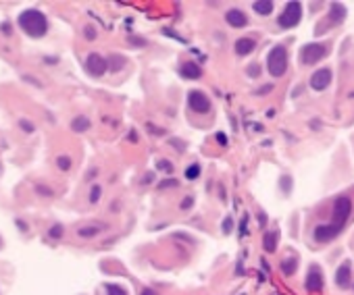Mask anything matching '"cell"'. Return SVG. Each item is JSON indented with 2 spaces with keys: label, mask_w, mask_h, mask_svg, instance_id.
Here are the masks:
<instances>
[{
  "label": "cell",
  "mask_w": 354,
  "mask_h": 295,
  "mask_svg": "<svg viewBox=\"0 0 354 295\" xmlns=\"http://www.w3.org/2000/svg\"><path fill=\"white\" fill-rule=\"evenodd\" d=\"M352 212V200L348 196H340L336 202H333V216L329 225H321L315 229V239L321 243H327L331 241L338 233L344 229V222L348 220Z\"/></svg>",
  "instance_id": "cell-1"
},
{
  "label": "cell",
  "mask_w": 354,
  "mask_h": 295,
  "mask_svg": "<svg viewBox=\"0 0 354 295\" xmlns=\"http://www.w3.org/2000/svg\"><path fill=\"white\" fill-rule=\"evenodd\" d=\"M19 25L32 38H42L48 32V19L44 13H40L38 8H27V11L19 15Z\"/></svg>",
  "instance_id": "cell-2"
},
{
  "label": "cell",
  "mask_w": 354,
  "mask_h": 295,
  "mask_svg": "<svg viewBox=\"0 0 354 295\" xmlns=\"http://www.w3.org/2000/svg\"><path fill=\"white\" fill-rule=\"evenodd\" d=\"M288 69V50L286 46H273L267 54V71L273 77H281Z\"/></svg>",
  "instance_id": "cell-3"
},
{
  "label": "cell",
  "mask_w": 354,
  "mask_h": 295,
  "mask_svg": "<svg viewBox=\"0 0 354 295\" xmlns=\"http://www.w3.org/2000/svg\"><path fill=\"white\" fill-rule=\"evenodd\" d=\"M325 56H327V46L325 44L312 42V44H306V46L300 48V63L302 65H315Z\"/></svg>",
  "instance_id": "cell-4"
},
{
  "label": "cell",
  "mask_w": 354,
  "mask_h": 295,
  "mask_svg": "<svg viewBox=\"0 0 354 295\" xmlns=\"http://www.w3.org/2000/svg\"><path fill=\"white\" fill-rule=\"evenodd\" d=\"M300 19H302V4L300 2H288L281 17H279V25L283 29H292L300 23Z\"/></svg>",
  "instance_id": "cell-5"
},
{
  "label": "cell",
  "mask_w": 354,
  "mask_h": 295,
  "mask_svg": "<svg viewBox=\"0 0 354 295\" xmlns=\"http://www.w3.org/2000/svg\"><path fill=\"white\" fill-rule=\"evenodd\" d=\"M86 69H88V73H90V75L100 77V75H104V73H106L108 60H106L102 54L92 52V54H88V58H86Z\"/></svg>",
  "instance_id": "cell-6"
},
{
  "label": "cell",
  "mask_w": 354,
  "mask_h": 295,
  "mask_svg": "<svg viewBox=\"0 0 354 295\" xmlns=\"http://www.w3.org/2000/svg\"><path fill=\"white\" fill-rule=\"evenodd\" d=\"M188 106L192 113H198V115H206L210 110V100L202 94V91H190L188 96Z\"/></svg>",
  "instance_id": "cell-7"
},
{
  "label": "cell",
  "mask_w": 354,
  "mask_h": 295,
  "mask_svg": "<svg viewBox=\"0 0 354 295\" xmlns=\"http://www.w3.org/2000/svg\"><path fill=\"white\" fill-rule=\"evenodd\" d=\"M331 84V71L329 69H319L312 73L310 77V87L315 89V91H323V89H327V85Z\"/></svg>",
  "instance_id": "cell-8"
},
{
  "label": "cell",
  "mask_w": 354,
  "mask_h": 295,
  "mask_svg": "<svg viewBox=\"0 0 354 295\" xmlns=\"http://www.w3.org/2000/svg\"><path fill=\"white\" fill-rule=\"evenodd\" d=\"M304 287H306V291H310V293H317V291L323 289V274H321V268L310 266Z\"/></svg>",
  "instance_id": "cell-9"
},
{
  "label": "cell",
  "mask_w": 354,
  "mask_h": 295,
  "mask_svg": "<svg viewBox=\"0 0 354 295\" xmlns=\"http://www.w3.org/2000/svg\"><path fill=\"white\" fill-rule=\"evenodd\" d=\"M350 274H352V262L350 260L342 262V266L336 272V285H338V287H342V289L348 287V285H350Z\"/></svg>",
  "instance_id": "cell-10"
},
{
  "label": "cell",
  "mask_w": 354,
  "mask_h": 295,
  "mask_svg": "<svg viewBox=\"0 0 354 295\" xmlns=\"http://www.w3.org/2000/svg\"><path fill=\"white\" fill-rule=\"evenodd\" d=\"M225 21L231 27H246L248 25V17L242 11H238V8H231V11H227V15H225Z\"/></svg>",
  "instance_id": "cell-11"
},
{
  "label": "cell",
  "mask_w": 354,
  "mask_h": 295,
  "mask_svg": "<svg viewBox=\"0 0 354 295\" xmlns=\"http://www.w3.org/2000/svg\"><path fill=\"white\" fill-rule=\"evenodd\" d=\"M254 46H256V42L252 38H240V40H236L234 50H236L238 56H246V54H250L252 50H254Z\"/></svg>",
  "instance_id": "cell-12"
},
{
  "label": "cell",
  "mask_w": 354,
  "mask_h": 295,
  "mask_svg": "<svg viewBox=\"0 0 354 295\" xmlns=\"http://www.w3.org/2000/svg\"><path fill=\"white\" fill-rule=\"evenodd\" d=\"M200 67L196 63H192V60H188V63L181 65V77H186V79H198L200 77Z\"/></svg>",
  "instance_id": "cell-13"
},
{
  "label": "cell",
  "mask_w": 354,
  "mask_h": 295,
  "mask_svg": "<svg viewBox=\"0 0 354 295\" xmlns=\"http://www.w3.org/2000/svg\"><path fill=\"white\" fill-rule=\"evenodd\" d=\"M329 19L333 23H342L344 19H346V8H344V4H331V8H329Z\"/></svg>",
  "instance_id": "cell-14"
},
{
  "label": "cell",
  "mask_w": 354,
  "mask_h": 295,
  "mask_svg": "<svg viewBox=\"0 0 354 295\" xmlns=\"http://www.w3.org/2000/svg\"><path fill=\"white\" fill-rule=\"evenodd\" d=\"M277 233L271 231V233H265V237H262V248H265L267 252H275L277 248Z\"/></svg>",
  "instance_id": "cell-15"
},
{
  "label": "cell",
  "mask_w": 354,
  "mask_h": 295,
  "mask_svg": "<svg viewBox=\"0 0 354 295\" xmlns=\"http://www.w3.org/2000/svg\"><path fill=\"white\" fill-rule=\"evenodd\" d=\"M252 8H254V13H258V15H271L273 2L271 0H258V2H252Z\"/></svg>",
  "instance_id": "cell-16"
},
{
  "label": "cell",
  "mask_w": 354,
  "mask_h": 295,
  "mask_svg": "<svg viewBox=\"0 0 354 295\" xmlns=\"http://www.w3.org/2000/svg\"><path fill=\"white\" fill-rule=\"evenodd\" d=\"M71 129L77 131V133L88 131V129H90V119H88V117H75L73 121H71Z\"/></svg>",
  "instance_id": "cell-17"
},
{
  "label": "cell",
  "mask_w": 354,
  "mask_h": 295,
  "mask_svg": "<svg viewBox=\"0 0 354 295\" xmlns=\"http://www.w3.org/2000/svg\"><path fill=\"white\" fill-rule=\"evenodd\" d=\"M296 268H298V260L296 258H286V260L281 262V272L288 274V277H290V274H294Z\"/></svg>",
  "instance_id": "cell-18"
},
{
  "label": "cell",
  "mask_w": 354,
  "mask_h": 295,
  "mask_svg": "<svg viewBox=\"0 0 354 295\" xmlns=\"http://www.w3.org/2000/svg\"><path fill=\"white\" fill-rule=\"evenodd\" d=\"M123 65H125V58L119 56V54H113V56L108 58V69H110V71H119Z\"/></svg>",
  "instance_id": "cell-19"
},
{
  "label": "cell",
  "mask_w": 354,
  "mask_h": 295,
  "mask_svg": "<svg viewBox=\"0 0 354 295\" xmlns=\"http://www.w3.org/2000/svg\"><path fill=\"white\" fill-rule=\"evenodd\" d=\"M63 233H65L63 225H60V222H56V225H52V227H50L48 235H50V239H60V237H63Z\"/></svg>",
  "instance_id": "cell-20"
},
{
  "label": "cell",
  "mask_w": 354,
  "mask_h": 295,
  "mask_svg": "<svg viewBox=\"0 0 354 295\" xmlns=\"http://www.w3.org/2000/svg\"><path fill=\"white\" fill-rule=\"evenodd\" d=\"M198 177H200V165H192V167L186 169V179L194 181V179H198Z\"/></svg>",
  "instance_id": "cell-21"
},
{
  "label": "cell",
  "mask_w": 354,
  "mask_h": 295,
  "mask_svg": "<svg viewBox=\"0 0 354 295\" xmlns=\"http://www.w3.org/2000/svg\"><path fill=\"white\" fill-rule=\"evenodd\" d=\"M100 196H102V187L94 185L92 189H90V204H96V202L100 200Z\"/></svg>",
  "instance_id": "cell-22"
},
{
  "label": "cell",
  "mask_w": 354,
  "mask_h": 295,
  "mask_svg": "<svg viewBox=\"0 0 354 295\" xmlns=\"http://www.w3.org/2000/svg\"><path fill=\"white\" fill-rule=\"evenodd\" d=\"M98 227H84V229H79V237H94L98 235Z\"/></svg>",
  "instance_id": "cell-23"
},
{
  "label": "cell",
  "mask_w": 354,
  "mask_h": 295,
  "mask_svg": "<svg viewBox=\"0 0 354 295\" xmlns=\"http://www.w3.org/2000/svg\"><path fill=\"white\" fill-rule=\"evenodd\" d=\"M56 165H58L60 170H69L71 169V158L69 156H58L56 158Z\"/></svg>",
  "instance_id": "cell-24"
},
{
  "label": "cell",
  "mask_w": 354,
  "mask_h": 295,
  "mask_svg": "<svg viewBox=\"0 0 354 295\" xmlns=\"http://www.w3.org/2000/svg\"><path fill=\"white\" fill-rule=\"evenodd\" d=\"M156 167L163 170V172H167V175H171V172H173V165H171V162H167V160H158Z\"/></svg>",
  "instance_id": "cell-25"
},
{
  "label": "cell",
  "mask_w": 354,
  "mask_h": 295,
  "mask_svg": "<svg viewBox=\"0 0 354 295\" xmlns=\"http://www.w3.org/2000/svg\"><path fill=\"white\" fill-rule=\"evenodd\" d=\"M19 125H21V129L27 131V133H34V129H36L32 121H27V119H21V121H19Z\"/></svg>",
  "instance_id": "cell-26"
},
{
  "label": "cell",
  "mask_w": 354,
  "mask_h": 295,
  "mask_svg": "<svg viewBox=\"0 0 354 295\" xmlns=\"http://www.w3.org/2000/svg\"><path fill=\"white\" fill-rule=\"evenodd\" d=\"M84 34H86V40H90V42H92V40H96V29H94L92 25H86Z\"/></svg>",
  "instance_id": "cell-27"
},
{
  "label": "cell",
  "mask_w": 354,
  "mask_h": 295,
  "mask_svg": "<svg viewBox=\"0 0 354 295\" xmlns=\"http://www.w3.org/2000/svg\"><path fill=\"white\" fill-rule=\"evenodd\" d=\"M108 295H127V293H125V289H121L119 285H110V287H108Z\"/></svg>",
  "instance_id": "cell-28"
},
{
  "label": "cell",
  "mask_w": 354,
  "mask_h": 295,
  "mask_svg": "<svg viewBox=\"0 0 354 295\" xmlns=\"http://www.w3.org/2000/svg\"><path fill=\"white\" fill-rule=\"evenodd\" d=\"M36 191L40 193V196H52V189L44 187V185H36Z\"/></svg>",
  "instance_id": "cell-29"
},
{
  "label": "cell",
  "mask_w": 354,
  "mask_h": 295,
  "mask_svg": "<svg viewBox=\"0 0 354 295\" xmlns=\"http://www.w3.org/2000/svg\"><path fill=\"white\" fill-rule=\"evenodd\" d=\"M192 204H194V198H186V200H181V210H190L192 208Z\"/></svg>",
  "instance_id": "cell-30"
},
{
  "label": "cell",
  "mask_w": 354,
  "mask_h": 295,
  "mask_svg": "<svg viewBox=\"0 0 354 295\" xmlns=\"http://www.w3.org/2000/svg\"><path fill=\"white\" fill-rule=\"evenodd\" d=\"M158 187H160V189H167V187H177V181H173V179H171V181H163Z\"/></svg>",
  "instance_id": "cell-31"
},
{
  "label": "cell",
  "mask_w": 354,
  "mask_h": 295,
  "mask_svg": "<svg viewBox=\"0 0 354 295\" xmlns=\"http://www.w3.org/2000/svg\"><path fill=\"white\" fill-rule=\"evenodd\" d=\"M231 227H234L231 225V218H225L223 220V233H231Z\"/></svg>",
  "instance_id": "cell-32"
},
{
  "label": "cell",
  "mask_w": 354,
  "mask_h": 295,
  "mask_svg": "<svg viewBox=\"0 0 354 295\" xmlns=\"http://www.w3.org/2000/svg\"><path fill=\"white\" fill-rule=\"evenodd\" d=\"M215 139L219 141L221 146H225V144H227V137H225V133H217V135H215Z\"/></svg>",
  "instance_id": "cell-33"
},
{
  "label": "cell",
  "mask_w": 354,
  "mask_h": 295,
  "mask_svg": "<svg viewBox=\"0 0 354 295\" xmlns=\"http://www.w3.org/2000/svg\"><path fill=\"white\" fill-rule=\"evenodd\" d=\"M248 75H250V77H256V75H258V67H256V65L248 67Z\"/></svg>",
  "instance_id": "cell-34"
},
{
  "label": "cell",
  "mask_w": 354,
  "mask_h": 295,
  "mask_svg": "<svg viewBox=\"0 0 354 295\" xmlns=\"http://www.w3.org/2000/svg\"><path fill=\"white\" fill-rule=\"evenodd\" d=\"M23 79H25V81H29V84H34V85H38V87H42V84H40V81H36L34 77H27V75H23Z\"/></svg>",
  "instance_id": "cell-35"
},
{
  "label": "cell",
  "mask_w": 354,
  "mask_h": 295,
  "mask_svg": "<svg viewBox=\"0 0 354 295\" xmlns=\"http://www.w3.org/2000/svg\"><path fill=\"white\" fill-rule=\"evenodd\" d=\"M273 89V85H262L258 91H256V94H267V91H271Z\"/></svg>",
  "instance_id": "cell-36"
},
{
  "label": "cell",
  "mask_w": 354,
  "mask_h": 295,
  "mask_svg": "<svg viewBox=\"0 0 354 295\" xmlns=\"http://www.w3.org/2000/svg\"><path fill=\"white\" fill-rule=\"evenodd\" d=\"M129 141H138V135L134 133V131H131V133H129Z\"/></svg>",
  "instance_id": "cell-37"
},
{
  "label": "cell",
  "mask_w": 354,
  "mask_h": 295,
  "mask_svg": "<svg viewBox=\"0 0 354 295\" xmlns=\"http://www.w3.org/2000/svg\"><path fill=\"white\" fill-rule=\"evenodd\" d=\"M142 295H154V293H152V289H146V291L142 293Z\"/></svg>",
  "instance_id": "cell-38"
}]
</instances>
